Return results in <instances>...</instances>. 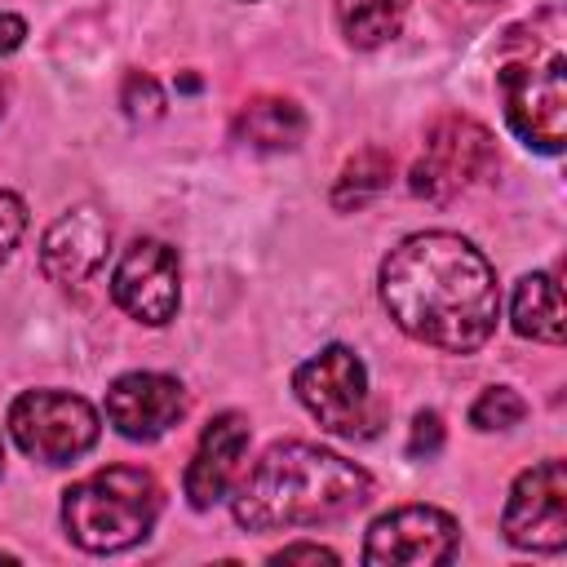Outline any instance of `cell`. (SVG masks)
Here are the masks:
<instances>
[{"instance_id": "obj_17", "label": "cell", "mask_w": 567, "mask_h": 567, "mask_svg": "<svg viewBox=\"0 0 567 567\" xmlns=\"http://www.w3.org/2000/svg\"><path fill=\"white\" fill-rule=\"evenodd\" d=\"M394 177V159L381 151V146H363L354 151L341 173H337V186H332V208L350 213V208H363L368 199H377Z\"/></svg>"}, {"instance_id": "obj_4", "label": "cell", "mask_w": 567, "mask_h": 567, "mask_svg": "<svg viewBox=\"0 0 567 567\" xmlns=\"http://www.w3.org/2000/svg\"><path fill=\"white\" fill-rule=\"evenodd\" d=\"M164 492L142 465H106L62 492V527L89 554H120L151 536Z\"/></svg>"}, {"instance_id": "obj_15", "label": "cell", "mask_w": 567, "mask_h": 567, "mask_svg": "<svg viewBox=\"0 0 567 567\" xmlns=\"http://www.w3.org/2000/svg\"><path fill=\"white\" fill-rule=\"evenodd\" d=\"M509 319H514V332H518V337L558 346V341H563V292H558V279L545 275V270L523 275V279L514 284Z\"/></svg>"}, {"instance_id": "obj_10", "label": "cell", "mask_w": 567, "mask_h": 567, "mask_svg": "<svg viewBox=\"0 0 567 567\" xmlns=\"http://www.w3.org/2000/svg\"><path fill=\"white\" fill-rule=\"evenodd\" d=\"M456 545H461V527L447 509L399 505L368 527L363 563H372V567H439V563H452Z\"/></svg>"}, {"instance_id": "obj_3", "label": "cell", "mask_w": 567, "mask_h": 567, "mask_svg": "<svg viewBox=\"0 0 567 567\" xmlns=\"http://www.w3.org/2000/svg\"><path fill=\"white\" fill-rule=\"evenodd\" d=\"M567 53H563V13L545 4L532 22L505 35L496 62V93L505 106L509 133L540 155H558L567 142Z\"/></svg>"}, {"instance_id": "obj_14", "label": "cell", "mask_w": 567, "mask_h": 567, "mask_svg": "<svg viewBox=\"0 0 567 567\" xmlns=\"http://www.w3.org/2000/svg\"><path fill=\"white\" fill-rule=\"evenodd\" d=\"M306 128H310L306 111L292 97H284V93H257V97H248L235 111V124H230L235 142H244L252 151H297L301 137H306Z\"/></svg>"}, {"instance_id": "obj_9", "label": "cell", "mask_w": 567, "mask_h": 567, "mask_svg": "<svg viewBox=\"0 0 567 567\" xmlns=\"http://www.w3.org/2000/svg\"><path fill=\"white\" fill-rule=\"evenodd\" d=\"M111 301L146 323V328H164L177 306H182V266H177V248H168L164 239H133L115 270H111Z\"/></svg>"}, {"instance_id": "obj_24", "label": "cell", "mask_w": 567, "mask_h": 567, "mask_svg": "<svg viewBox=\"0 0 567 567\" xmlns=\"http://www.w3.org/2000/svg\"><path fill=\"white\" fill-rule=\"evenodd\" d=\"M0 563H18V558H13V554H4V549H0Z\"/></svg>"}, {"instance_id": "obj_22", "label": "cell", "mask_w": 567, "mask_h": 567, "mask_svg": "<svg viewBox=\"0 0 567 567\" xmlns=\"http://www.w3.org/2000/svg\"><path fill=\"white\" fill-rule=\"evenodd\" d=\"M270 563H337V554L328 545H315V540H297V545H284L270 554Z\"/></svg>"}, {"instance_id": "obj_8", "label": "cell", "mask_w": 567, "mask_h": 567, "mask_svg": "<svg viewBox=\"0 0 567 567\" xmlns=\"http://www.w3.org/2000/svg\"><path fill=\"white\" fill-rule=\"evenodd\" d=\"M501 532L514 549L558 554L567 545V470L558 456L536 461L509 487Z\"/></svg>"}, {"instance_id": "obj_21", "label": "cell", "mask_w": 567, "mask_h": 567, "mask_svg": "<svg viewBox=\"0 0 567 567\" xmlns=\"http://www.w3.org/2000/svg\"><path fill=\"white\" fill-rule=\"evenodd\" d=\"M22 230H27V204H22L13 190H4V186H0V261H9V257H13V248H18Z\"/></svg>"}, {"instance_id": "obj_5", "label": "cell", "mask_w": 567, "mask_h": 567, "mask_svg": "<svg viewBox=\"0 0 567 567\" xmlns=\"http://www.w3.org/2000/svg\"><path fill=\"white\" fill-rule=\"evenodd\" d=\"M496 168V137L470 115H439L425 128L421 155L408 168V186L425 204H452Z\"/></svg>"}, {"instance_id": "obj_18", "label": "cell", "mask_w": 567, "mask_h": 567, "mask_svg": "<svg viewBox=\"0 0 567 567\" xmlns=\"http://www.w3.org/2000/svg\"><path fill=\"white\" fill-rule=\"evenodd\" d=\"M527 416V399L514 390V385H487L474 408H470V425L492 434V430H514L518 421Z\"/></svg>"}, {"instance_id": "obj_20", "label": "cell", "mask_w": 567, "mask_h": 567, "mask_svg": "<svg viewBox=\"0 0 567 567\" xmlns=\"http://www.w3.org/2000/svg\"><path fill=\"white\" fill-rule=\"evenodd\" d=\"M443 452V416L434 408H421L412 416V434H408V456L416 461H434Z\"/></svg>"}, {"instance_id": "obj_16", "label": "cell", "mask_w": 567, "mask_h": 567, "mask_svg": "<svg viewBox=\"0 0 567 567\" xmlns=\"http://www.w3.org/2000/svg\"><path fill=\"white\" fill-rule=\"evenodd\" d=\"M408 0H337V27L354 49H377L399 35Z\"/></svg>"}, {"instance_id": "obj_25", "label": "cell", "mask_w": 567, "mask_h": 567, "mask_svg": "<svg viewBox=\"0 0 567 567\" xmlns=\"http://www.w3.org/2000/svg\"><path fill=\"white\" fill-rule=\"evenodd\" d=\"M0 474H4V443H0Z\"/></svg>"}, {"instance_id": "obj_13", "label": "cell", "mask_w": 567, "mask_h": 567, "mask_svg": "<svg viewBox=\"0 0 567 567\" xmlns=\"http://www.w3.org/2000/svg\"><path fill=\"white\" fill-rule=\"evenodd\" d=\"M248 416L244 412H217L199 443H195V456L186 461V474H182V492L190 501V509H213L239 478V461L248 456Z\"/></svg>"}, {"instance_id": "obj_6", "label": "cell", "mask_w": 567, "mask_h": 567, "mask_svg": "<svg viewBox=\"0 0 567 567\" xmlns=\"http://www.w3.org/2000/svg\"><path fill=\"white\" fill-rule=\"evenodd\" d=\"M292 390L301 408L341 439H363L372 434V390H368V368L350 346H323L292 372Z\"/></svg>"}, {"instance_id": "obj_26", "label": "cell", "mask_w": 567, "mask_h": 567, "mask_svg": "<svg viewBox=\"0 0 567 567\" xmlns=\"http://www.w3.org/2000/svg\"><path fill=\"white\" fill-rule=\"evenodd\" d=\"M0 115H4V93H0Z\"/></svg>"}, {"instance_id": "obj_1", "label": "cell", "mask_w": 567, "mask_h": 567, "mask_svg": "<svg viewBox=\"0 0 567 567\" xmlns=\"http://www.w3.org/2000/svg\"><path fill=\"white\" fill-rule=\"evenodd\" d=\"M381 306L421 346L474 354L501 319L492 261L456 230H416L399 239L377 275Z\"/></svg>"}, {"instance_id": "obj_23", "label": "cell", "mask_w": 567, "mask_h": 567, "mask_svg": "<svg viewBox=\"0 0 567 567\" xmlns=\"http://www.w3.org/2000/svg\"><path fill=\"white\" fill-rule=\"evenodd\" d=\"M27 40V22L18 13H0V58H9Z\"/></svg>"}, {"instance_id": "obj_19", "label": "cell", "mask_w": 567, "mask_h": 567, "mask_svg": "<svg viewBox=\"0 0 567 567\" xmlns=\"http://www.w3.org/2000/svg\"><path fill=\"white\" fill-rule=\"evenodd\" d=\"M120 106L128 120H155V115H164V89L146 71H128L124 89H120Z\"/></svg>"}, {"instance_id": "obj_2", "label": "cell", "mask_w": 567, "mask_h": 567, "mask_svg": "<svg viewBox=\"0 0 567 567\" xmlns=\"http://www.w3.org/2000/svg\"><path fill=\"white\" fill-rule=\"evenodd\" d=\"M372 501V474L328 447L284 439L235 483L230 514L244 532H288L337 523Z\"/></svg>"}, {"instance_id": "obj_11", "label": "cell", "mask_w": 567, "mask_h": 567, "mask_svg": "<svg viewBox=\"0 0 567 567\" xmlns=\"http://www.w3.org/2000/svg\"><path fill=\"white\" fill-rule=\"evenodd\" d=\"M182 416L186 385L168 372H124L106 385V421L133 443H155Z\"/></svg>"}, {"instance_id": "obj_7", "label": "cell", "mask_w": 567, "mask_h": 567, "mask_svg": "<svg viewBox=\"0 0 567 567\" xmlns=\"http://www.w3.org/2000/svg\"><path fill=\"white\" fill-rule=\"evenodd\" d=\"M97 412L84 394L71 390H27L9 403V434L13 443L44 461V465H71L97 443Z\"/></svg>"}, {"instance_id": "obj_12", "label": "cell", "mask_w": 567, "mask_h": 567, "mask_svg": "<svg viewBox=\"0 0 567 567\" xmlns=\"http://www.w3.org/2000/svg\"><path fill=\"white\" fill-rule=\"evenodd\" d=\"M111 248V221L93 204L66 208L40 239V275L58 288H84Z\"/></svg>"}]
</instances>
